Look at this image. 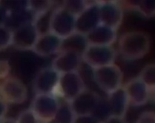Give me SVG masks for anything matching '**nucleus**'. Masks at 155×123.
Listing matches in <instances>:
<instances>
[{
    "label": "nucleus",
    "mask_w": 155,
    "mask_h": 123,
    "mask_svg": "<svg viewBox=\"0 0 155 123\" xmlns=\"http://www.w3.org/2000/svg\"><path fill=\"white\" fill-rule=\"evenodd\" d=\"M82 63L81 55L73 51L59 52L53 59L51 67L58 73L79 71Z\"/></svg>",
    "instance_id": "nucleus-14"
},
{
    "label": "nucleus",
    "mask_w": 155,
    "mask_h": 123,
    "mask_svg": "<svg viewBox=\"0 0 155 123\" xmlns=\"http://www.w3.org/2000/svg\"><path fill=\"white\" fill-rule=\"evenodd\" d=\"M75 16L61 5L53 8L50 22V32L64 39L75 32Z\"/></svg>",
    "instance_id": "nucleus-7"
},
{
    "label": "nucleus",
    "mask_w": 155,
    "mask_h": 123,
    "mask_svg": "<svg viewBox=\"0 0 155 123\" xmlns=\"http://www.w3.org/2000/svg\"><path fill=\"white\" fill-rule=\"evenodd\" d=\"M61 39L51 32L38 35L31 51L39 57H48L59 52Z\"/></svg>",
    "instance_id": "nucleus-15"
},
{
    "label": "nucleus",
    "mask_w": 155,
    "mask_h": 123,
    "mask_svg": "<svg viewBox=\"0 0 155 123\" xmlns=\"http://www.w3.org/2000/svg\"><path fill=\"white\" fill-rule=\"evenodd\" d=\"M38 35L32 21L24 23L12 30V45L20 50L31 51Z\"/></svg>",
    "instance_id": "nucleus-10"
},
{
    "label": "nucleus",
    "mask_w": 155,
    "mask_h": 123,
    "mask_svg": "<svg viewBox=\"0 0 155 123\" xmlns=\"http://www.w3.org/2000/svg\"><path fill=\"white\" fill-rule=\"evenodd\" d=\"M15 120L16 123H41L30 108L22 111Z\"/></svg>",
    "instance_id": "nucleus-25"
},
{
    "label": "nucleus",
    "mask_w": 155,
    "mask_h": 123,
    "mask_svg": "<svg viewBox=\"0 0 155 123\" xmlns=\"http://www.w3.org/2000/svg\"><path fill=\"white\" fill-rule=\"evenodd\" d=\"M123 87L130 105L140 107L145 105L149 101L151 93L137 76L128 80Z\"/></svg>",
    "instance_id": "nucleus-13"
},
{
    "label": "nucleus",
    "mask_w": 155,
    "mask_h": 123,
    "mask_svg": "<svg viewBox=\"0 0 155 123\" xmlns=\"http://www.w3.org/2000/svg\"><path fill=\"white\" fill-rule=\"evenodd\" d=\"M75 115L69 102H60L58 110L53 120L54 123H73Z\"/></svg>",
    "instance_id": "nucleus-21"
},
{
    "label": "nucleus",
    "mask_w": 155,
    "mask_h": 123,
    "mask_svg": "<svg viewBox=\"0 0 155 123\" xmlns=\"http://www.w3.org/2000/svg\"><path fill=\"white\" fill-rule=\"evenodd\" d=\"M60 102L53 94H35L29 108L41 123L53 122Z\"/></svg>",
    "instance_id": "nucleus-4"
},
{
    "label": "nucleus",
    "mask_w": 155,
    "mask_h": 123,
    "mask_svg": "<svg viewBox=\"0 0 155 123\" xmlns=\"http://www.w3.org/2000/svg\"><path fill=\"white\" fill-rule=\"evenodd\" d=\"M151 48V38L143 30L124 33L117 41V53L125 60L136 61L146 56Z\"/></svg>",
    "instance_id": "nucleus-1"
},
{
    "label": "nucleus",
    "mask_w": 155,
    "mask_h": 123,
    "mask_svg": "<svg viewBox=\"0 0 155 123\" xmlns=\"http://www.w3.org/2000/svg\"><path fill=\"white\" fill-rule=\"evenodd\" d=\"M117 53L113 45H87L81 54L82 62L91 69L115 62Z\"/></svg>",
    "instance_id": "nucleus-3"
},
{
    "label": "nucleus",
    "mask_w": 155,
    "mask_h": 123,
    "mask_svg": "<svg viewBox=\"0 0 155 123\" xmlns=\"http://www.w3.org/2000/svg\"><path fill=\"white\" fill-rule=\"evenodd\" d=\"M148 87L151 93H153L155 88V65L149 63L145 65L137 76Z\"/></svg>",
    "instance_id": "nucleus-20"
},
{
    "label": "nucleus",
    "mask_w": 155,
    "mask_h": 123,
    "mask_svg": "<svg viewBox=\"0 0 155 123\" xmlns=\"http://www.w3.org/2000/svg\"><path fill=\"white\" fill-rule=\"evenodd\" d=\"M60 74L51 66L40 69L35 75L33 88L35 94H53L57 88Z\"/></svg>",
    "instance_id": "nucleus-11"
},
{
    "label": "nucleus",
    "mask_w": 155,
    "mask_h": 123,
    "mask_svg": "<svg viewBox=\"0 0 155 123\" xmlns=\"http://www.w3.org/2000/svg\"><path fill=\"white\" fill-rule=\"evenodd\" d=\"M85 88L84 79L79 71L60 74L54 95L69 102Z\"/></svg>",
    "instance_id": "nucleus-6"
},
{
    "label": "nucleus",
    "mask_w": 155,
    "mask_h": 123,
    "mask_svg": "<svg viewBox=\"0 0 155 123\" xmlns=\"http://www.w3.org/2000/svg\"><path fill=\"white\" fill-rule=\"evenodd\" d=\"M133 2L132 7L143 17L153 18L155 16V1L154 0H140Z\"/></svg>",
    "instance_id": "nucleus-22"
},
{
    "label": "nucleus",
    "mask_w": 155,
    "mask_h": 123,
    "mask_svg": "<svg viewBox=\"0 0 155 123\" xmlns=\"http://www.w3.org/2000/svg\"><path fill=\"white\" fill-rule=\"evenodd\" d=\"M8 111V104L0 99V120L5 118Z\"/></svg>",
    "instance_id": "nucleus-30"
},
{
    "label": "nucleus",
    "mask_w": 155,
    "mask_h": 123,
    "mask_svg": "<svg viewBox=\"0 0 155 123\" xmlns=\"http://www.w3.org/2000/svg\"><path fill=\"white\" fill-rule=\"evenodd\" d=\"M92 2L93 1L71 0L63 1L62 5H61L76 17Z\"/></svg>",
    "instance_id": "nucleus-23"
},
{
    "label": "nucleus",
    "mask_w": 155,
    "mask_h": 123,
    "mask_svg": "<svg viewBox=\"0 0 155 123\" xmlns=\"http://www.w3.org/2000/svg\"><path fill=\"white\" fill-rule=\"evenodd\" d=\"M27 98V87L19 78L10 75L0 82V99L6 104H22Z\"/></svg>",
    "instance_id": "nucleus-5"
},
{
    "label": "nucleus",
    "mask_w": 155,
    "mask_h": 123,
    "mask_svg": "<svg viewBox=\"0 0 155 123\" xmlns=\"http://www.w3.org/2000/svg\"><path fill=\"white\" fill-rule=\"evenodd\" d=\"M99 24L100 22L97 1H93L75 17V32L85 36Z\"/></svg>",
    "instance_id": "nucleus-12"
},
{
    "label": "nucleus",
    "mask_w": 155,
    "mask_h": 123,
    "mask_svg": "<svg viewBox=\"0 0 155 123\" xmlns=\"http://www.w3.org/2000/svg\"><path fill=\"white\" fill-rule=\"evenodd\" d=\"M135 123H155V113L153 110H147L142 112Z\"/></svg>",
    "instance_id": "nucleus-26"
},
{
    "label": "nucleus",
    "mask_w": 155,
    "mask_h": 123,
    "mask_svg": "<svg viewBox=\"0 0 155 123\" xmlns=\"http://www.w3.org/2000/svg\"><path fill=\"white\" fill-rule=\"evenodd\" d=\"M92 76L97 87L107 95L123 85L124 73L115 62L92 69Z\"/></svg>",
    "instance_id": "nucleus-2"
},
{
    "label": "nucleus",
    "mask_w": 155,
    "mask_h": 123,
    "mask_svg": "<svg viewBox=\"0 0 155 123\" xmlns=\"http://www.w3.org/2000/svg\"><path fill=\"white\" fill-rule=\"evenodd\" d=\"M73 123H102V121L93 115H85L75 116Z\"/></svg>",
    "instance_id": "nucleus-27"
},
{
    "label": "nucleus",
    "mask_w": 155,
    "mask_h": 123,
    "mask_svg": "<svg viewBox=\"0 0 155 123\" xmlns=\"http://www.w3.org/2000/svg\"><path fill=\"white\" fill-rule=\"evenodd\" d=\"M12 30L5 25H0V51L12 45Z\"/></svg>",
    "instance_id": "nucleus-24"
},
{
    "label": "nucleus",
    "mask_w": 155,
    "mask_h": 123,
    "mask_svg": "<svg viewBox=\"0 0 155 123\" xmlns=\"http://www.w3.org/2000/svg\"><path fill=\"white\" fill-rule=\"evenodd\" d=\"M97 4L100 24L117 31L124 19L123 5L116 1H97Z\"/></svg>",
    "instance_id": "nucleus-8"
},
{
    "label": "nucleus",
    "mask_w": 155,
    "mask_h": 123,
    "mask_svg": "<svg viewBox=\"0 0 155 123\" xmlns=\"http://www.w3.org/2000/svg\"><path fill=\"white\" fill-rule=\"evenodd\" d=\"M11 66L7 61H0V79L4 80L10 75Z\"/></svg>",
    "instance_id": "nucleus-28"
},
{
    "label": "nucleus",
    "mask_w": 155,
    "mask_h": 123,
    "mask_svg": "<svg viewBox=\"0 0 155 123\" xmlns=\"http://www.w3.org/2000/svg\"><path fill=\"white\" fill-rule=\"evenodd\" d=\"M85 36L87 45L110 46L117 40V31L99 24Z\"/></svg>",
    "instance_id": "nucleus-16"
},
{
    "label": "nucleus",
    "mask_w": 155,
    "mask_h": 123,
    "mask_svg": "<svg viewBox=\"0 0 155 123\" xmlns=\"http://www.w3.org/2000/svg\"><path fill=\"white\" fill-rule=\"evenodd\" d=\"M54 4L53 1H27V8L33 19L52 10Z\"/></svg>",
    "instance_id": "nucleus-19"
},
{
    "label": "nucleus",
    "mask_w": 155,
    "mask_h": 123,
    "mask_svg": "<svg viewBox=\"0 0 155 123\" xmlns=\"http://www.w3.org/2000/svg\"><path fill=\"white\" fill-rule=\"evenodd\" d=\"M102 123H127L125 118L110 116L107 118Z\"/></svg>",
    "instance_id": "nucleus-29"
},
{
    "label": "nucleus",
    "mask_w": 155,
    "mask_h": 123,
    "mask_svg": "<svg viewBox=\"0 0 155 123\" xmlns=\"http://www.w3.org/2000/svg\"><path fill=\"white\" fill-rule=\"evenodd\" d=\"M106 100L110 116L125 118L130 104L123 85L107 95Z\"/></svg>",
    "instance_id": "nucleus-17"
},
{
    "label": "nucleus",
    "mask_w": 155,
    "mask_h": 123,
    "mask_svg": "<svg viewBox=\"0 0 155 123\" xmlns=\"http://www.w3.org/2000/svg\"><path fill=\"white\" fill-rule=\"evenodd\" d=\"M87 45L85 36L74 32L70 36L61 39L58 53L64 51H73L81 55Z\"/></svg>",
    "instance_id": "nucleus-18"
},
{
    "label": "nucleus",
    "mask_w": 155,
    "mask_h": 123,
    "mask_svg": "<svg viewBox=\"0 0 155 123\" xmlns=\"http://www.w3.org/2000/svg\"><path fill=\"white\" fill-rule=\"evenodd\" d=\"M101 98L96 91L85 88L69 104L75 116L93 115Z\"/></svg>",
    "instance_id": "nucleus-9"
}]
</instances>
